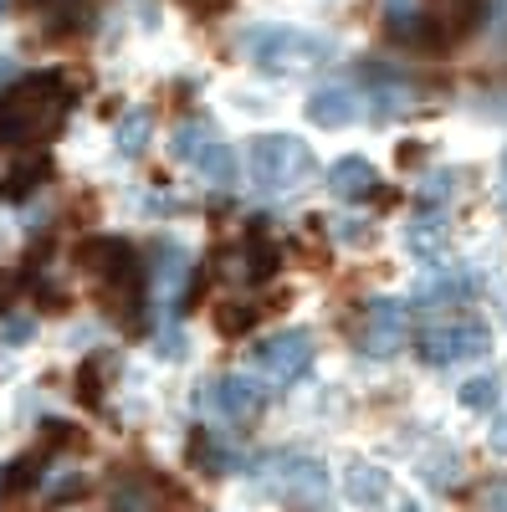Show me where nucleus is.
Masks as SVG:
<instances>
[{
  "label": "nucleus",
  "mask_w": 507,
  "mask_h": 512,
  "mask_svg": "<svg viewBox=\"0 0 507 512\" xmlns=\"http://www.w3.org/2000/svg\"><path fill=\"white\" fill-rule=\"evenodd\" d=\"M62 82L57 77H31L21 82V88H11L6 98H0V144L11 149H26L36 139H47L52 128L62 123Z\"/></svg>",
  "instance_id": "nucleus-1"
},
{
  "label": "nucleus",
  "mask_w": 507,
  "mask_h": 512,
  "mask_svg": "<svg viewBox=\"0 0 507 512\" xmlns=\"http://www.w3.org/2000/svg\"><path fill=\"white\" fill-rule=\"evenodd\" d=\"M313 149L292 134H257L246 149V175H251V190L262 195H282V190H298L308 175H313Z\"/></svg>",
  "instance_id": "nucleus-2"
},
{
  "label": "nucleus",
  "mask_w": 507,
  "mask_h": 512,
  "mask_svg": "<svg viewBox=\"0 0 507 512\" xmlns=\"http://www.w3.org/2000/svg\"><path fill=\"white\" fill-rule=\"evenodd\" d=\"M241 47H246L251 67H262V72H303V67H318L333 57L328 36L292 31V26H257Z\"/></svg>",
  "instance_id": "nucleus-3"
},
{
  "label": "nucleus",
  "mask_w": 507,
  "mask_h": 512,
  "mask_svg": "<svg viewBox=\"0 0 507 512\" xmlns=\"http://www.w3.org/2000/svg\"><path fill=\"white\" fill-rule=\"evenodd\" d=\"M492 349V333L487 323L477 318H451V323H431L426 333L415 338V359L431 364V369H446V364H461V359H477Z\"/></svg>",
  "instance_id": "nucleus-4"
},
{
  "label": "nucleus",
  "mask_w": 507,
  "mask_h": 512,
  "mask_svg": "<svg viewBox=\"0 0 507 512\" xmlns=\"http://www.w3.org/2000/svg\"><path fill=\"white\" fill-rule=\"evenodd\" d=\"M77 262H82V272L93 277V287L108 297V303H123V297H129V287H134V277H139L134 246H129V241H113V236L88 241V246L77 251Z\"/></svg>",
  "instance_id": "nucleus-5"
},
{
  "label": "nucleus",
  "mask_w": 507,
  "mask_h": 512,
  "mask_svg": "<svg viewBox=\"0 0 507 512\" xmlns=\"http://www.w3.org/2000/svg\"><path fill=\"white\" fill-rule=\"evenodd\" d=\"M251 369L267 374L277 390L298 384V379L313 369V333H308V328H287V333L262 338V344L251 349Z\"/></svg>",
  "instance_id": "nucleus-6"
},
{
  "label": "nucleus",
  "mask_w": 507,
  "mask_h": 512,
  "mask_svg": "<svg viewBox=\"0 0 507 512\" xmlns=\"http://www.w3.org/2000/svg\"><path fill=\"white\" fill-rule=\"evenodd\" d=\"M267 405V390H262V379H251V374H221V379H210L205 384V410L216 415V420H257Z\"/></svg>",
  "instance_id": "nucleus-7"
},
{
  "label": "nucleus",
  "mask_w": 507,
  "mask_h": 512,
  "mask_svg": "<svg viewBox=\"0 0 507 512\" xmlns=\"http://www.w3.org/2000/svg\"><path fill=\"white\" fill-rule=\"evenodd\" d=\"M410 338V303H395V297H374L369 303V333H364V349L374 359H395Z\"/></svg>",
  "instance_id": "nucleus-8"
},
{
  "label": "nucleus",
  "mask_w": 507,
  "mask_h": 512,
  "mask_svg": "<svg viewBox=\"0 0 507 512\" xmlns=\"http://www.w3.org/2000/svg\"><path fill=\"white\" fill-rule=\"evenodd\" d=\"M323 492H328L323 461H313V456H282L277 461V497H287V502H318Z\"/></svg>",
  "instance_id": "nucleus-9"
},
{
  "label": "nucleus",
  "mask_w": 507,
  "mask_h": 512,
  "mask_svg": "<svg viewBox=\"0 0 507 512\" xmlns=\"http://www.w3.org/2000/svg\"><path fill=\"white\" fill-rule=\"evenodd\" d=\"M477 297V272H446V277H436L431 287H420L415 297H410V313H446V308H467Z\"/></svg>",
  "instance_id": "nucleus-10"
},
{
  "label": "nucleus",
  "mask_w": 507,
  "mask_h": 512,
  "mask_svg": "<svg viewBox=\"0 0 507 512\" xmlns=\"http://www.w3.org/2000/svg\"><path fill=\"white\" fill-rule=\"evenodd\" d=\"M328 190H333L338 200L359 205V200H369V195L379 190V169H374L364 154H344V159L328 169Z\"/></svg>",
  "instance_id": "nucleus-11"
},
{
  "label": "nucleus",
  "mask_w": 507,
  "mask_h": 512,
  "mask_svg": "<svg viewBox=\"0 0 507 512\" xmlns=\"http://www.w3.org/2000/svg\"><path fill=\"white\" fill-rule=\"evenodd\" d=\"M344 492L359 507H385L390 502V477L369 461H344Z\"/></svg>",
  "instance_id": "nucleus-12"
},
{
  "label": "nucleus",
  "mask_w": 507,
  "mask_h": 512,
  "mask_svg": "<svg viewBox=\"0 0 507 512\" xmlns=\"http://www.w3.org/2000/svg\"><path fill=\"white\" fill-rule=\"evenodd\" d=\"M308 118H313L318 128H349V123L359 118L354 88H318V93L308 98Z\"/></svg>",
  "instance_id": "nucleus-13"
},
{
  "label": "nucleus",
  "mask_w": 507,
  "mask_h": 512,
  "mask_svg": "<svg viewBox=\"0 0 507 512\" xmlns=\"http://www.w3.org/2000/svg\"><path fill=\"white\" fill-rule=\"evenodd\" d=\"M405 246L420 256V262H436L446 251V216L441 210H420V216L405 226Z\"/></svg>",
  "instance_id": "nucleus-14"
},
{
  "label": "nucleus",
  "mask_w": 507,
  "mask_h": 512,
  "mask_svg": "<svg viewBox=\"0 0 507 512\" xmlns=\"http://www.w3.org/2000/svg\"><path fill=\"white\" fill-rule=\"evenodd\" d=\"M185 277H190V256H185L180 246H169V241H164V246L154 251V292L175 303V297L185 292Z\"/></svg>",
  "instance_id": "nucleus-15"
},
{
  "label": "nucleus",
  "mask_w": 507,
  "mask_h": 512,
  "mask_svg": "<svg viewBox=\"0 0 507 512\" xmlns=\"http://www.w3.org/2000/svg\"><path fill=\"white\" fill-rule=\"evenodd\" d=\"M195 169H200V180H210V185H236V154H231V144L216 134L200 154H195Z\"/></svg>",
  "instance_id": "nucleus-16"
},
{
  "label": "nucleus",
  "mask_w": 507,
  "mask_h": 512,
  "mask_svg": "<svg viewBox=\"0 0 507 512\" xmlns=\"http://www.w3.org/2000/svg\"><path fill=\"white\" fill-rule=\"evenodd\" d=\"M210 139H216V128H210L205 118H185L175 134H169V154H175L180 164H195V154H200Z\"/></svg>",
  "instance_id": "nucleus-17"
},
{
  "label": "nucleus",
  "mask_w": 507,
  "mask_h": 512,
  "mask_svg": "<svg viewBox=\"0 0 507 512\" xmlns=\"http://www.w3.org/2000/svg\"><path fill=\"white\" fill-rule=\"evenodd\" d=\"M149 128H154V118L139 108V113H129L118 123V149L123 154H144V144H149Z\"/></svg>",
  "instance_id": "nucleus-18"
},
{
  "label": "nucleus",
  "mask_w": 507,
  "mask_h": 512,
  "mask_svg": "<svg viewBox=\"0 0 507 512\" xmlns=\"http://www.w3.org/2000/svg\"><path fill=\"white\" fill-rule=\"evenodd\" d=\"M497 395H502V384L492 374H477V379L461 384V405L467 410H497Z\"/></svg>",
  "instance_id": "nucleus-19"
},
{
  "label": "nucleus",
  "mask_w": 507,
  "mask_h": 512,
  "mask_svg": "<svg viewBox=\"0 0 507 512\" xmlns=\"http://www.w3.org/2000/svg\"><path fill=\"white\" fill-rule=\"evenodd\" d=\"M251 323H257V308H251V303H221V308H216V328H221L226 338L246 333Z\"/></svg>",
  "instance_id": "nucleus-20"
},
{
  "label": "nucleus",
  "mask_w": 507,
  "mask_h": 512,
  "mask_svg": "<svg viewBox=\"0 0 507 512\" xmlns=\"http://www.w3.org/2000/svg\"><path fill=\"white\" fill-rule=\"evenodd\" d=\"M31 338H36V318L31 313H16V318L0 323V344L6 349H21V344H31Z\"/></svg>",
  "instance_id": "nucleus-21"
},
{
  "label": "nucleus",
  "mask_w": 507,
  "mask_h": 512,
  "mask_svg": "<svg viewBox=\"0 0 507 512\" xmlns=\"http://www.w3.org/2000/svg\"><path fill=\"white\" fill-rule=\"evenodd\" d=\"M456 190V175H446V169H436V175H426V185H420V200L426 205H441L446 195Z\"/></svg>",
  "instance_id": "nucleus-22"
},
{
  "label": "nucleus",
  "mask_w": 507,
  "mask_h": 512,
  "mask_svg": "<svg viewBox=\"0 0 507 512\" xmlns=\"http://www.w3.org/2000/svg\"><path fill=\"white\" fill-rule=\"evenodd\" d=\"M195 461L205 466V472H226V466H231V456H226L216 441H200V446H195Z\"/></svg>",
  "instance_id": "nucleus-23"
},
{
  "label": "nucleus",
  "mask_w": 507,
  "mask_h": 512,
  "mask_svg": "<svg viewBox=\"0 0 507 512\" xmlns=\"http://www.w3.org/2000/svg\"><path fill=\"white\" fill-rule=\"evenodd\" d=\"M113 507H118V512H144V507H149V497H144V487H118Z\"/></svg>",
  "instance_id": "nucleus-24"
},
{
  "label": "nucleus",
  "mask_w": 507,
  "mask_h": 512,
  "mask_svg": "<svg viewBox=\"0 0 507 512\" xmlns=\"http://www.w3.org/2000/svg\"><path fill=\"white\" fill-rule=\"evenodd\" d=\"M159 354H164V359H185V333H180V328H164V333H159Z\"/></svg>",
  "instance_id": "nucleus-25"
},
{
  "label": "nucleus",
  "mask_w": 507,
  "mask_h": 512,
  "mask_svg": "<svg viewBox=\"0 0 507 512\" xmlns=\"http://www.w3.org/2000/svg\"><path fill=\"white\" fill-rule=\"evenodd\" d=\"M333 236L344 241V246H364V241H369V226H364V221H338Z\"/></svg>",
  "instance_id": "nucleus-26"
},
{
  "label": "nucleus",
  "mask_w": 507,
  "mask_h": 512,
  "mask_svg": "<svg viewBox=\"0 0 507 512\" xmlns=\"http://www.w3.org/2000/svg\"><path fill=\"white\" fill-rule=\"evenodd\" d=\"M492 451H497V456H507V410H497V415H492Z\"/></svg>",
  "instance_id": "nucleus-27"
},
{
  "label": "nucleus",
  "mask_w": 507,
  "mask_h": 512,
  "mask_svg": "<svg viewBox=\"0 0 507 512\" xmlns=\"http://www.w3.org/2000/svg\"><path fill=\"white\" fill-rule=\"evenodd\" d=\"M487 507H492V512H507V477L487 487Z\"/></svg>",
  "instance_id": "nucleus-28"
},
{
  "label": "nucleus",
  "mask_w": 507,
  "mask_h": 512,
  "mask_svg": "<svg viewBox=\"0 0 507 512\" xmlns=\"http://www.w3.org/2000/svg\"><path fill=\"white\" fill-rule=\"evenodd\" d=\"M190 6H195L200 16H216V11H231L236 0H190Z\"/></svg>",
  "instance_id": "nucleus-29"
},
{
  "label": "nucleus",
  "mask_w": 507,
  "mask_h": 512,
  "mask_svg": "<svg viewBox=\"0 0 507 512\" xmlns=\"http://www.w3.org/2000/svg\"><path fill=\"white\" fill-rule=\"evenodd\" d=\"M11 77H16V62H11V57H0V82H11Z\"/></svg>",
  "instance_id": "nucleus-30"
},
{
  "label": "nucleus",
  "mask_w": 507,
  "mask_h": 512,
  "mask_svg": "<svg viewBox=\"0 0 507 512\" xmlns=\"http://www.w3.org/2000/svg\"><path fill=\"white\" fill-rule=\"evenodd\" d=\"M6 297H11V277H6V272H0V303H6Z\"/></svg>",
  "instance_id": "nucleus-31"
},
{
  "label": "nucleus",
  "mask_w": 507,
  "mask_h": 512,
  "mask_svg": "<svg viewBox=\"0 0 507 512\" xmlns=\"http://www.w3.org/2000/svg\"><path fill=\"white\" fill-rule=\"evenodd\" d=\"M497 190H502V205H507V159H502V185Z\"/></svg>",
  "instance_id": "nucleus-32"
},
{
  "label": "nucleus",
  "mask_w": 507,
  "mask_h": 512,
  "mask_svg": "<svg viewBox=\"0 0 507 512\" xmlns=\"http://www.w3.org/2000/svg\"><path fill=\"white\" fill-rule=\"evenodd\" d=\"M0 6H6V0H0Z\"/></svg>",
  "instance_id": "nucleus-33"
}]
</instances>
